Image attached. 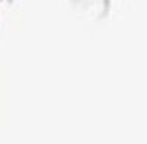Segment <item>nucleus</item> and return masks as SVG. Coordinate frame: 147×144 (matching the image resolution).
Here are the masks:
<instances>
[]
</instances>
